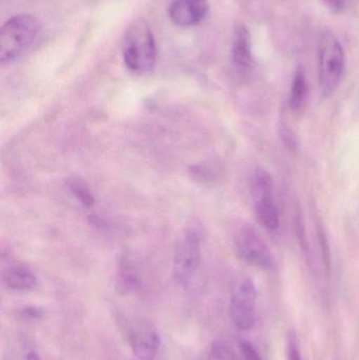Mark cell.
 Returning <instances> with one entry per match:
<instances>
[{"label": "cell", "mask_w": 359, "mask_h": 360, "mask_svg": "<svg viewBox=\"0 0 359 360\" xmlns=\"http://www.w3.org/2000/svg\"><path fill=\"white\" fill-rule=\"evenodd\" d=\"M250 194L252 199L274 195V184L271 175L263 168H256L250 177Z\"/></svg>", "instance_id": "cell-13"}, {"label": "cell", "mask_w": 359, "mask_h": 360, "mask_svg": "<svg viewBox=\"0 0 359 360\" xmlns=\"http://www.w3.org/2000/svg\"><path fill=\"white\" fill-rule=\"evenodd\" d=\"M23 314L27 315V316L31 317V319H39L42 313L41 310H39V309L31 307V308H25V311H23Z\"/></svg>", "instance_id": "cell-19"}, {"label": "cell", "mask_w": 359, "mask_h": 360, "mask_svg": "<svg viewBox=\"0 0 359 360\" xmlns=\"http://www.w3.org/2000/svg\"><path fill=\"white\" fill-rule=\"evenodd\" d=\"M345 51L332 34H324L320 40L318 80L322 96H332L341 86L345 72Z\"/></svg>", "instance_id": "cell-3"}, {"label": "cell", "mask_w": 359, "mask_h": 360, "mask_svg": "<svg viewBox=\"0 0 359 360\" xmlns=\"http://www.w3.org/2000/svg\"><path fill=\"white\" fill-rule=\"evenodd\" d=\"M232 65L240 79L250 76L253 69L252 44L249 30L244 25H236L232 38Z\"/></svg>", "instance_id": "cell-8"}, {"label": "cell", "mask_w": 359, "mask_h": 360, "mask_svg": "<svg viewBox=\"0 0 359 360\" xmlns=\"http://www.w3.org/2000/svg\"><path fill=\"white\" fill-rule=\"evenodd\" d=\"M124 60L135 73L152 71L157 58L155 39L143 19H137L129 27L124 39Z\"/></svg>", "instance_id": "cell-1"}, {"label": "cell", "mask_w": 359, "mask_h": 360, "mask_svg": "<svg viewBox=\"0 0 359 360\" xmlns=\"http://www.w3.org/2000/svg\"><path fill=\"white\" fill-rule=\"evenodd\" d=\"M70 191L72 194L86 207H92L94 205V197L91 194L90 188H88L84 182L79 179L70 180L69 184Z\"/></svg>", "instance_id": "cell-14"}, {"label": "cell", "mask_w": 359, "mask_h": 360, "mask_svg": "<svg viewBox=\"0 0 359 360\" xmlns=\"http://www.w3.org/2000/svg\"><path fill=\"white\" fill-rule=\"evenodd\" d=\"M325 2L333 12L339 13L345 8L347 0H325Z\"/></svg>", "instance_id": "cell-18"}, {"label": "cell", "mask_w": 359, "mask_h": 360, "mask_svg": "<svg viewBox=\"0 0 359 360\" xmlns=\"http://www.w3.org/2000/svg\"><path fill=\"white\" fill-rule=\"evenodd\" d=\"M40 22L33 15L12 17L0 32V61L8 63L27 52L39 35Z\"/></svg>", "instance_id": "cell-2"}, {"label": "cell", "mask_w": 359, "mask_h": 360, "mask_svg": "<svg viewBox=\"0 0 359 360\" xmlns=\"http://www.w3.org/2000/svg\"><path fill=\"white\" fill-rule=\"evenodd\" d=\"M2 281L13 291L25 292L33 290L37 285L35 274L25 264H8L2 273Z\"/></svg>", "instance_id": "cell-10"}, {"label": "cell", "mask_w": 359, "mask_h": 360, "mask_svg": "<svg viewBox=\"0 0 359 360\" xmlns=\"http://www.w3.org/2000/svg\"><path fill=\"white\" fill-rule=\"evenodd\" d=\"M129 342L133 353L139 360L155 359L159 349V336L147 321L138 319L130 323Z\"/></svg>", "instance_id": "cell-7"}, {"label": "cell", "mask_w": 359, "mask_h": 360, "mask_svg": "<svg viewBox=\"0 0 359 360\" xmlns=\"http://www.w3.org/2000/svg\"><path fill=\"white\" fill-rule=\"evenodd\" d=\"M308 95H309V86H308L307 76L303 68L299 67L293 77L288 99L289 108L293 113L299 114L305 110Z\"/></svg>", "instance_id": "cell-12"}, {"label": "cell", "mask_w": 359, "mask_h": 360, "mask_svg": "<svg viewBox=\"0 0 359 360\" xmlns=\"http://www.w3.org/2000/svg\"><path fill=\"white\" fill-rule=\"evenodd\" d=\"M200 262V237L195 230L183 234L177 245L173 262V275L181 287L191 283Z\"/></svg>", "instance_id": "cell-5"}, {"label": "cell", "mask_w": 359, "mask_h": 360, "mask_svg": "<svg viewBox=\"0 0 359 360\" xmlns=\"http://www.w3.org/2000/svg\"><path fill=\"white\" fill-rule=\"evenodd\" d=\"M287 359L303 360L299 340H297L296 334L293 331L289 332L288 338H287Z\"/></svg>", "instance_id": "cell-16"}, {"label": "cell", "mask_w": 359, "mask_h": 360, "mask_svg": "<svg viewBox=\"0 0 359 360\" xmlns=\"http://www.w3.org/2000/svg\"><path fill=\"white\" fill-rule=\"evenodd\" d=\"M257 292L250 278L240 279L234 288L230 302V316L240 331H248L255 325Z\"/></svg>", "instance_id": "cell-6"}, {"label": "cell", "mask_w": 359, "mask_h": 360, "mask_svg": "<svg viewBox=\"0 0 359 360\" xmlns=\"http://www.w3.org/2000/svg\"><path fill=\"white\" fill-rule=\"evenodd\" d=\"M211 357L213 360H242L229 345L223 342L213 344L212 349H211Z\"/></svg>", "instance_id": "cell-15"}, {"label": "cell", "mask_w": 359, "mask_h": 360, "mask_svg": "<svg viewBox=\"0 0 359 360\" xmlns=\"http://www.w3.org/2000/svg\"><path fill=\"white\" fill-rule=\"evenodd\" d=\"M208 11V0H174L169 8V15L175 25L188 27L202 22Z\"/></svg>", "instance_id": "cell-9"}, {"label": "cell", "mask_w": 359, "mask_h": 360, "mask_svg": "<svg viewBox=\"0 0 359 360\" xmlns=\"http://www.w3.org/2000/svg\"><path fill=\"white\" fill-rule=\"evenodd\" d=\"M242 360H263L254 345L246 340H242L238 344Z\"/></svg>", "instance_id": "cell-17"}, {"label": "cell", "mask_w": 359, "mask_h": 360, "mask_svg": "<svg viewBox=\"0 0 359 360\" xmlns=\"http://www.w3.org/2000/svg\"><path fill=\"white\" fill-rule=\"evenodd\" d=\"M235 245L238 256L247 264L263 270H271L275 266L271 249L252 226L247 224L240 229Z\"/></svg>", "instance_id": "cell-4"}, {"label": "cell", "mask_w": 359, "mask_h": 360, "mask_svg": "<svg viewBox=\"0 0 359 360\" xmlns=\"http://www.w3.org/2000/svg\"><path fill=\"white\" fill-rule=\"evenodd\" d=\"M257 221L268 231H278L280 226V214L274 195L253 199Z\"/></svg>", "instance_id": "cell-11"}]
</instances>
